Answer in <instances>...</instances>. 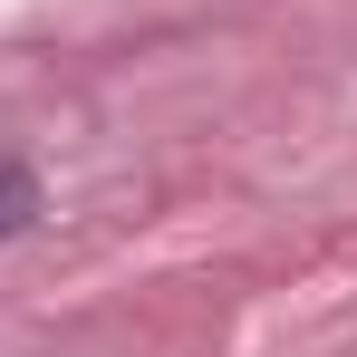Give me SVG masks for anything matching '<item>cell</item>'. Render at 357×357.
I'll list each match as a JSON object with an SVG mask.
<instances>
[{
	"mask_svg": "<svg viewBox=\"0 0 357 357\" xmlns=\"http://www.w3.org/2000/svg\"><path fill=\"white\" fill-rule=\"evenodd\" d=\"M29 213H39V183H29V165H20V155H0V232H20Z\"/></svg>",
	"mask_w": 357,
	"mask_h": 357,
	"instance_id": "1",
	"label": "cell"
}]
</instances>
